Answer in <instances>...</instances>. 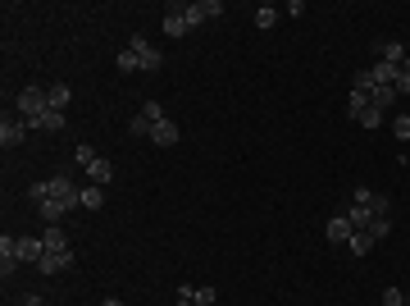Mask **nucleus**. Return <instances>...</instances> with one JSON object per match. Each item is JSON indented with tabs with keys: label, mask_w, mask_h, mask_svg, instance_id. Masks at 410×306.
I'll list each match as a JSON object with an SVG mask.
<instances>
[{
	"label": "nucleus",
	"mask_w": 410,
	"mask_h": 306,
	"mask_svg": "<svg viewBox=\"0 0 410 306\" xmlns=\"http://www.w3.org/2000/svg\"><path fill=\"white\" fill-rule=\"evenodd\" d=\"M14 110H19V119L28 124V128H37V124L46 119V110H51V101H46V87H23L19 101H14Z\"/></svg>",
	"instance_id": "obj_2"
},
{
	"label": "nucleus",
	"mask_w": 410,
	"mask_h": 306,
	"mask_svg": "<svg viewBox=\"0 0 410 306\" xmlns=\"http://www.w3.org/2000/svg\"><path fill=\"white\" fill-rule=\"evenodd\" d=\"M128 51H132V55H137V65H141V69H146V74H155V69H160V65H164V55H160V51H155V46H151V42H146V37H141V33H137V37H132V42H128Z\"/></svg>",
	"instance_id": "obj_4"
},
{
	"label": "nucleus",
	"mask_w": 410,
	"mask_h": 306,
	"mask_svg": "<svg viewBox=\"0 0 410 306\" xmlns=\"http://www.w3.org/2000/svg\"><path fill=\"white\" fill-rule=\"evenodd\" d=\"M369 210H374V215H392V197L374 192V197H369Z\"/></svg>",
	"instance_id": "obj_26"
},
{
	"label": "nucleus",
	"mask_w": 410,
	"mask_h": 306,
	"mask_svg": "<svg viewBox=\"0 0 410 306\" xmlns=\"http://www.w3.org/2000/svg\"><path fill=\"white\" fill-rule=\"evenodd\" d=\"M69 96H73V92H69L64 83H51V87H46V101H51V110H64Z\"/></svg>",
	"instance_id": "obj_18"
},
{
	"label": "nucleus",
	"mask_w": 410,
	"mask_h": 306,
	"mask_svg": "<svg viewBox=\"0 0 410 306\" xmlns=\"http://www.w3.org/2000/svg\"><path fill=\"white\" fill-rule=\"evenodd\" d=\"M37 128H46V133H60V128H64V110H46V119L37 124Z\"/></svg>",
	"instance_id": "obj_21"
},
{
	"label": "nucleus",
	"mask_w": 410,
	"mask_h": 306,
	"mask_svg": "<svg viewBox=\"0 0 410 306\" xmlns=\"http://www.w3.org/2000/svg\"><path fill=\"white\" fill-rule=\"evenodd\" d=\"M73 160H78V164H82V169H87V164H91V160H100V155H96V146H87V142H78Z\"/></svg>",
	"instance_id": "obj_25"
},
{
	"label": "nucleus",
	"mask_w": 410,
	"mask_h": 306,
	"mask_svg": "<svg viewBox=\"0 0 410 306\" xmlns=\"http://www.w3.org/2000/svg\"><path fill=\"white\" fill-rule=\"evenodd\" d=\"M23 137H28V124H23L19 114H10V110H5V119H0V146H5V151H14V146H23Z\"/></svg>",
	"instance_id": "obj_3"
},
{
	"label": "nucleus",
	"mask_w": 410,
	"mask_h": 306,
	"mask_svg": "<svg viewBox=\"0 0 410 306\" xmlns=\"http://www.w3.org/2000/svg\"><path fill=\"white\" fill-rule=\"evenodd\" d=\"M196 14H201V23H210V19H219V14H224V5H219V0H201V5H196Z\"/></svg>",
	"instance_id": "obj_22"
},
{
	"label": "nucleus",
	"mask_w": 410,
	"mask_h": 306,
	"mask_svg": "<svg viewBox=\"0 0 410 306\" xmlns=\"http://www.w3.org/2000/svg\"><path fill=\"white\" fill-rule=\"evenodd\" d=\"M87 174H91V183H96V187H105L109 178H114V164H109L105 155H100V160H91V164H87Z\"/></svg>",
	"instance_id": "obj_13"
},
{
	"label": "nucleus",
	"mask_w": 410,
	"mask_h": 306,
	"mask_svg": "<svg viewBox=\"0 0 410 306\" xmlns=\"http://www.w3.org/2000/svg\"><path fill=\"white\" fill-rule=\"evenodd\" d=\"M151 124H155V119H146V114H132L128 133H132V137H151Z\"/></svg>",
	"instance_id": "obj_23"
},
{
	"label": "nucleus",
	"mask_w": 410,
	"mask_h": 306,
	"mask_svg": "<svg viewBox=\"0 0 410 306\" xmlns=\"http://www.w3.org/2000/svg\"><path fill=\"white\" fill-rule=\"evenodd\" d=\"M37 270H42V274H64V270H73V252H46L42 261H37Z\"/></svg>",
	"instance_id": "obj_7"
},
{
	"label": "nucleus",
	"mask_w": 410,
	"mask_h": 306,
	"mask_svg": "<svg viewBox=\"0 0 410 306\" xmlns=\"http://www.w3.org/2000/svg\"><path fill=\"white\" fill-rule=\"evenodd\" d=\"M406 306H410V302H406Z\"/></svg>",
	"instance_id": "obj_36"
},
{
	"label": "nucleus",
	"mask_w": 410,
	"mask_h": 306,
	"mask_svg": "<svg viewBox=\"0 0 410 306\" xmlns=\"http://www.w3.org/2000/svg\"><path fill=\"white\" fill-rule=\"evenodd\" d=\"M100 206H105V187L87 183V187H82V210H100Z\"/></svg>",
	"instance_id": "obj_16"
},
{
	"label": "nucleus",
	"mask_w": 410,
	"mask_h": 306,
	"mask_svg": "<svg viewBox=\"0 0 410 306\" xmlns=\"http://www.w3.org/2000/svg\"><path fill=\"white\" fill-rule=\"evenodd\" d=\"M392 87H397V96H401V92H410V65L397 69V83H392Z\"/></svg>",
	"instance_id": "obj_29"
},
{
	"label": "nucleus",
	"mask_w": 410,
	"mask_h": 306,
	"mask_svg": "<svg viewBox=\"0 0 410 306\" xmlns=\"http://www.w3.org/2000/svg\"><path fill=\"white\" fill-rule=\"evenodd\" d=\"M374 233H369V229H360V233H351V242H346V247H351V256H369V252H374Z\"/></svg>",
	"instance_id": "obj_14"
},
{
	"label": "nucleus",
	"mask_w": 410,
	"mask_h": 306,
	"mask_svg": "<svg viewBox=\"0 0 410 306\" xmlns=\"http://www.w3.org/2000/svg\"><path fill=\"white\" fill-rule=\"evenodd\" d=\"M187 33H192L187 5H169V14H164V37H187Z\"/></svg>",
	"instance_id": "obj_5"
},
{
	"label": "nucleus",
	"mask_w": 410,
	"mask_h": 306,
	"mask_svg": "<svg viewBox=\"0 0 410 306\" xmlns=\"http://www.w3.org/2000/svg\"><path fill=\"white\" fill-rule=\"evenodd\" d=\"M28 197H37V201H60L64 210H73V206H82V187L73 183L69 174H55V178H46V183H33V192Z\"/></svg>",
	"instance_id": "obj_1"
},
{
	"label": "nucleus",
	"mask_w": 410,
	"mask_h": 306,
	"mask_svg": "<svg viewBox=\"0 0 410 306\" xmlns=\"http://www.w3.org/2000/svg\"><path fill=\"white\" fill-rule=\"evenodd\" d=\"M374 87H378V83H374V74H369V69H360L356 83H351V92H360V96H374Z\"/></svg>",
	"instance_id": "obj_19"
},
{
	"label": "nucleus",
	"mask_w": 410,
	"mask_h": 306,
	"mask_svg": "<svg viewBox=\"0 0 410 306\" xmlns=\"http://www.w3.org/2000/svg\"><path fill=\"white\" fill-rule=\"evenodd\" d=\"M251 19H256V28H260V33H269L274 23H278V19H283V10H274V5H260V10H256V14H251Z\"/></svg>",
	"instance_id": "obj_15"
},
{
	"label": "nucleus",
	"mask_w": 410,
	"mask_h": 306,
	"mask_svg": "<svg viewBox=\"0 0 410 306\" xmlns=\"http://www.w3.org/2000/svg\"><path fill=\"white\" fill-rule=\"evenodd\" d=\"M37 210H42V219H46V224H60V219L69 215V210L60 206V201H51V197H46V201H37Z\"/></svg>",
	"instance_id": "obj_17"
},
{
	"label": "nucleus",
	"mask_w": 410,
	"mask_h": 306,
	"mask_svg": "<svg viewBox=\"0 0 410 306\" xmlns=\"http://www.w3.org/2000/svg\"><path fill=\"white\" fill-rule=\"evenodd\" d=\"M141 114H146V119H164V105H160V101H146V105H141Z\"/></svg>",
	"instance_id": "obj_32"
},
{
	"label": "nucleus",
	"mask_w": 410,
	"mask_h": 306,
	"mask_svg": "<svg viewBox=\"0 0 410 306\" xmlns=\"http://www.w3.org/2000/svg\"><path fill=\"white\" fill-rule=\"evenodd\" d=\"M215 302H219L215 288H196V306H215Z\"/></svg>",
	"instance_id": "obj_30"
},
{
	"label": "nucleus",
	"mask_w": 410,
	"mask_h": 306,
	"mask_svg": "<svg viewBox=\"0 0 410 306\" xmlns=\"http://www.w3.org/2000/svg\"><path fill=\"white\" fill-rule=\"evenodd\" d=\"M392 133H397L401 142H410V114H401V119H392Z\"/></svg>",
	"instance_id": "obj_28"
},
{
	"label": "nucleus",
	"mask_w": 410,
	"mask_h": 306,
	"mask_svg": "<svg viewBox=\"0 0 410 306\" xmlns=\"http://www.w3.org/2000/svg\"><path fill=\"white\" fill-rule=\"evenodd\" d=\"M100 306H123V302H119V297H109V302H100Z\"/></svg>",
	"instance_id": "obj_35"
},
{
	"label": "nucleus",
	"mask_w": 410,
	"mask_h": 306,
	"mask_svg": "<svg viewBox=\"0 0 410 306\" xmlns=\"http://www.w3.org/2000/svg\"><path fill=\"white\" fill-rule=\"evenodd\" d=\"M42 242H46V252H73V247H69V238H64V229H60V224H46Z\"/></svg>",
	"instance_id": "obj_11"
},
{
	"label": "nucleus",
	"mask_w": 410,
	"mask_h": 306,
	"mask_svg": "<svg viewBox=\"0 0 410 306\" xmlns=\"http://www.w3.org/2000/svg\"><path fill=\"white\" fill-rule=\"evenodd\" d=\"M151 142L155 146H178V124L173 119H155L151 124Z\"/></svg>",
	"instance_id": "obj_8"
},
{
	"label": "nucleus",
	"mask_w": 410,
	"mask_h": 306,
	"mask_svg": "<svg viewBox=\"0 0 410 306\" xmlns=\"http://www.w3.org/2000/svg\"><path fill=\"white\" fill-rule=\"evenodd\" d=\"M369 233H374V238L383 242V238L392 233V215H374V224H369Z\"/></svg>",
	"instance_id": "obj_24"
},
{
	"label": "nucleus",
	"mask_w": 410,
	"mask_h": 306,
	"mask_svg": "<svg viewBox=\"0 0 410 306\" xmlns=\"http://www.w3.org/2000/svg\"><path fill=\"white\" fill-rule=\"evenodd\" d=\"M346 219H351V229H369V224H374V210L365 206V201H351V210H346Z\"/></svg>",
	"instance_id": "obj_12"
},
{
	"label": "nucleus",
	"mask_w": 410,
	"mask_h": 306,
	"mask_svg": "<svg viewBox=\"0 0 410 306\" xmlns=\"http://www.w3.org/2000/svg\"><path fill=\"white\" fill-rule=\"evenodd\" d=\"M324 233H328V242H351V233H356V229H351V219H346V215H333L324 224Z\"/></svg>",
	"instance_id": "obj_9"
},
{
	"label": "nucleus",
	"mask_w": 410,
	"mask_h": 306,
	"mask_svg": "<svg viewBox=\"0 0 410 306\" xmlns=\"http://www.w3.org/2000/svg\"><path fill=\"white\" fill-rule=\"evenodd\" d=\"M369 101H374L378 110H392V105H397V87H374V96H369Z\"/></svg>",
	"instance_id": "obj_20"
},
{
	"label": "nucleus",
	"mask_w": 410,
	"mask_h": 306,
	"mask_svg": "<svg viewBox=\"0 0 410 306\" xmlns=\"http://www.w3.org/2000/svg\"><path fill=\"white\" fill-rule=\"evenodd\" d=\"M378 60H383V65H392V69L410 65V60H406V46H401V42H383V46H378Z\"/></svg>",
	"instance_id": "obj_10"
},
{
	"label": "nucleus",
	"mask_w": 410,
	"mask_h": 306,
	"mask_svg": "<svg viewBox=\"0 0 410 306\" xmlns=\"http://www.w3.org/2000/svg\"><path fill=\"white\" fill-rule=\"evenodd\" d=\"M14 256H19V265H37L46 256V242L42 238H14Z\"/></svg>",
	"instance_id": "obj_6"
},
{
	"label": "nucleus",
	"mask_w": 410,
	"mask_h": 306,
	"mask_svg": "<svg viewBox=\"0 0 410 306\" xmlns=\"http://www.w3.org/2000/svg\"><path fill=\"white\" fill-rule=\"evenodd\" d=\"M137 55H132V51H119V74H137Z\"/></svg>",
	"instance_id": "obj_27"
},
{
	"label": "nucleus",
	"mask_w": 410,
	"mask_h": 306,
	"mask_svg": "<svg viewBox=\"0 0 410 306\" xmlns=\"http://www.w3.org/2000/svg\"><path fill=\"white\" fill-rule=\"evenodd\" d=\"M178 306H196V297H178Z\"/></svg>",
	"instance_id": "obj_34"
},
{
	"label": "nucleus",
	"mask_w": 410,
	"mask_h": 306,
	"mask_svg": "<svg viewBox=\"0 0 410 306\" xmlns=\"http://www.w3.org/2000/svg\"><path fill=\"white\" fill-rule=\"evenodd\" d=\"M383 306H406V297H401V288H383Z\"/></svg>",
	"instance_id": "obj_31"
},
{
	"label": "nucleus",
	"mask_w": 410,
	"mask_h": 306,
	"mask_svg": "<svg viewBox=\"0 0 410 306\" xmlns=\"http://www.w3.org/2000/svg\"><path fill=\"white\" fill-rule=\"evenodd\" d=\"M19 306H46V302H42V297H23Z\"/></svg>",
	"instance_id": "obj_33"
}]
</instances>
